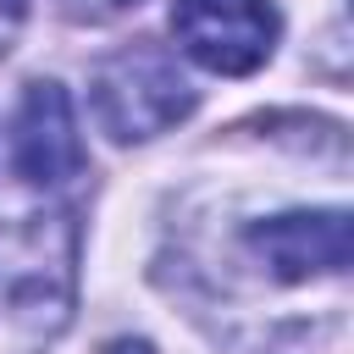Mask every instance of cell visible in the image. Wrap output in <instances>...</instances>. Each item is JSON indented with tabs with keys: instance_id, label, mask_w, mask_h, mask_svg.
Here are the masks:
<instances>
[{
	"instance_id": "6da1fadb",
	"label": "cell",
	"mask_w": 354,
	"mask_h": 354,
	"mask_svg": "<svg viewBox=\"0 0 354 354\" xmlns=\"http://www.w3.org/2000/svg\"><path fill=\"white\" fill-rule=\"evenodd\" d=\"M94 116L116 144L155 138L194 111V83L166 44H127L94 66Z\"/></svg>"
},
{
	"instance_id": "7a4b0ae2",
	"label": "cell",
	"mask_w": 354,
	"mask_h": 354,
	"mask_svg": "<svg viewBox=\"0 0 354 354\" xmlns=\"http://www.w3.org/2000/svg\"><path fill=\"white\" fill-rule=\"evenodd\" d=\"M171 33L188 61L221 77H243L266 66L282 17L266 0H171Z\"/></svg>"
},
{
	"instance_id": "3957f363",
	"label": "cell",
	"mask_w": 354,
	"mask_h": 354,
	"mask_svg": "<svg viewBox=\"0 0 354 354\" xmlns=\"http://www.w3.org/2000/svg\"><path fill=\"white\" fill-rule=\"evenodd\" d=\"M11 160H17V177L39 188H61L83 171V138H77V116L61 83H28L17 105Z\"/></svg>"
},
{
	"instance_id": "277c9868",
	"label": "cell",
	"mask_w": 354,
	"mask_h": 354,
	"mask_svg": "<svg viewBox=\"0 0 354 354\" xmlns=\"http://www.w3.org/2000/svg\"><path fill=\"white\" fill-rule=\"evenodd\" d=\"M254 254H266V266L282 282L315 277V271H343L348 266V216L343 210H293V216H271L249 232Z\"/></svg>"
},
{
	"instance_id": "5b68a950",
	"label": "cell",
	"mask_w": 354,
	"mask_h": 354,
	"mask_svg": "<svg viewBox=\"0 0 354 354\" xmlns=\"http://www.w3.org/2000/svg\"><path fill=\"white\" fill-rule=\"evenodd\" d=\"M66 17H83V22H105V17H116V11H127V6H138V0H55Z\"/></svg>"
},
{
	"instance_id": "8992f818",
	"label": "cell",
	"mask_w": 354,
	"mask_h": 354,
	"mask_svg": "<svg viewBox=\"0 0 354 354\" xmlns=\"http://www.w3.org/2000/svg\"><path fill=\"white\" fill-rule=\"evenodd\" d=\"M22 11H28V0H0V55L11 50V39L22 28Z\"/></svg>"
}]
</instances>
